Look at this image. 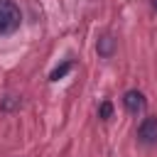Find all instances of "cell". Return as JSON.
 Returning <instances> with one entry per match:
<instances>
[{"label": "cell", "mask_w": 157, "mask_h": 157, "mask_svg": "<svg viewBox=\"0 0 157 157\" xmlns=\"http://www.w3.org/2000/svg\"><path fill=\"white\" fill-rule=\"evenodd\" d=\"M152 7H155V10H157V0H152Z\"/></svg>", "instance_id": "52a82bcc"}, {"label": "cell", "mask_w": 157, "mask_h": 157, "mask_svg": "<svg viewBox=\"0 0 157 157\" xmlns=\"http://www.w3.org/2000/svg\"><path fill=\"white\" fill-rule=\"evenodd\" d=\"M137 137H140L145 145H157V118L147 115V118L140 123V128H137Z\"/></svg>", "instance_id": "7a4b0ae2"}, {"label": "cell", "mask_w": 157, "mask_h": 157, "mask_svg": "<svg viewBox=\"0 0 157 157\" xmlns=\"http://www.w3.org/2000/svg\"><path fill=\"white\" fill-rule=\"evenodd\" d=\"M96 49H98V54L101 56H113V52H115V39L110 37V34H105V37H101L98 39V44H96Z\"/></svg>", "instance_id": "277c9868"}, {"label": "cell", "mask_w": 157, "mask_h": 157, "mask_svg": "<svg viewBox=\"0 0 157 157\" xmlns=\"http://www.w3.org/2000/svg\"><path fill=\"white\" fill-rule=\"evenodd\" d=\"M69 71H71V61H64L61 66H56V69L49 74V81H59V78H61V76H66Z\"/></svg>", "instance_id": "5b68a950"}, {"label": "cell", "mask_w": 157, "mask_h": 157, "mask_svg": "<svg viewBox=\"0 0 157 157\" xmlns=\"http://www.w3.org/2000/svg\"><path fill=\"white\" fill-rule=\"evenodd\" d=\"M123 105L128 108V113L137 115V113L145 108V96H142L140 91H128V93L123 96Z\"/></svg>", "instance_id": "3957f363"}, {"label": "cell", "mask_w": 157, "mask_h": 157, "mask_svg": "<svg viewBox=\"0 0 157 157\" xmlns=\"http://www.w3.org/2000/svg\"><path fill=\"white\" fill-rule=\"evenodd\" d=\"M22 12L15 0H0V34H12L20 29Z\"/></svg>", "instance_id": "6da1fadb"}, {"label": "cell", "mask_w": 157, "mask_h": 157, "mask_svg": "<svg viewBox=\"0 0 157 157\" xmlns=\"http://www.w3.org/2000/svg\"><path fill=\"white\" fill-rule=\"evenodd\" d=\"M110 113H113V103H110V101H103V103H101V108H98V118L108 120V118H110Z\"/></svg>", "instance_id": "8992f818"}]
</instances>
